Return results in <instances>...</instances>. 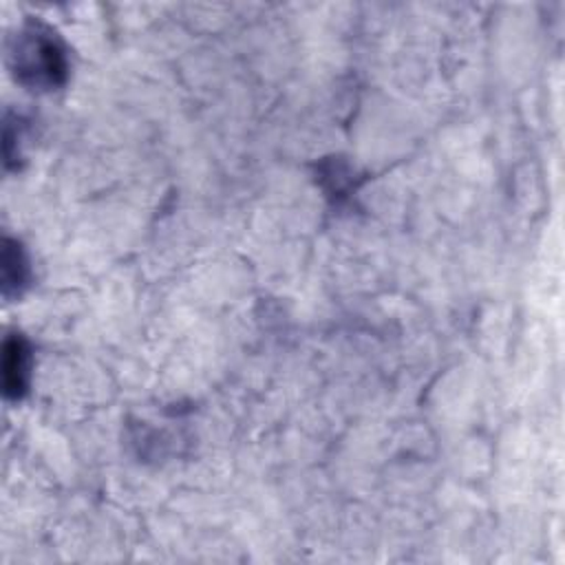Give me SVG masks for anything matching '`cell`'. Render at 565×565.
<instances>
[{
  "label": "cell",
  "instance_id": "cell-1",
  "mask_svg": "<svg viewBox=\"0 0 565 565\" xmlns=\"http://www.w3.org/2000/svg\"><path fill=\"white\" fill-rule=\"evenodd\" d=\"M9 66L29 90H53L66 82V49L53 29L42 22L24 24L11 40Z\"/></svg>",
  "mask_w": 565,
  "mask_h": 565
},
{
  "label": "cell",
  "instance_id": "cell-2",
  "mask_svg": "<svg viewBox=\"0 0 565 565\" xmlns=\"http://www.w3.org/2000/svg\"><path fill=\"white\" fill-rule=\"evenodd\" d=\"M31 380V349L18 333L2 344V391L7 399H22Z\"/></svg>",
  "mask_w": 565,
  "mask_h": 565
},
{
  "label": "cell",
  "instance_id": "cell-3",
  "mask_svg": "<svg viewBox=\"0 0 565 565\" xmlns=\"http://www.w3.org/2000/svg\"><path fill=\"white\" fill-rule=\"evenodd\" d=\"M29 285V260L22 245L13 238L2 243V296L13 298Z\"/></svg>",
  "mask_w": 565,
  "mask_h": 565
}]
</instances>
